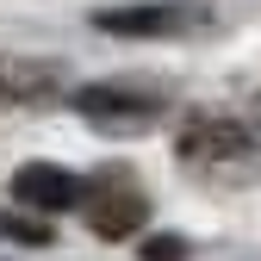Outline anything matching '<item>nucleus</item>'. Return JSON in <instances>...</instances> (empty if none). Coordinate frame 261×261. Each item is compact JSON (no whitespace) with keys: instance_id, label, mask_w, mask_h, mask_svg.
<instances>
[{"instance_id":"nucleus-1","label":"nucleus","mask_w":261,"mask_h":261,"mask_svg":"<svg viewBox=\"0 0 261 261\" xmlns=\"http://www.w3.org/2000/svg\"><path fill=\"white\" fill-rule=\"evenodd\" d=\"M81 212H87V224H93V237L124 243L130 230H143L149 199H143V187L130 180L124 168H112V174H100V180H87V187H81Z\"/></svg>"},{"instance_id":"nucleus-2","label":"nucleus","mask_w":261,"mask_h":261,"mask_svg":"<svg viewBox=\"0 0 261 261\" xmlns=\"http://www.w3.org/2000/svg\"><path fill=\"white\" fill-rule=\"evenodd\" d=\"M75 106L106 130H137V124H149L162 112V93L143 87V81H106V87H81Z\"/></svg>"},{"instance_id":"nucleus-3","label":"nucleus","mask_w":261,"mask_h":261,"mask_svg":"<svg viewBox=\"0 0 261 261\" xmlns=\"http://www.w3.org/2000/svg\"><path fill=\"white\" fill-rule=\"evenodd\" d=\"M81 174L75 168H56V162H25L13 174V193L31 205V212H75L81 205Z\"/></svg>"},{"instance_id":"nucleus-4","label":"nucleus","mask_w":261,"mask_h":261,"mask_svg":"<svg viewBox=\"0 0 261 261\" xmlns=\"http://www.w3.org/2000/svg\"><path fill=\"white\" fill-rule=\"evenodd\" d=\"M100 31H124V38H174L180 25H193L187 7L174 0H137V7H112V13H93Z\"/></svg>"},{"instance_id":"nucleus-5","label":"nucleus","mask_w":261,"mask_h":261,"mask_svg":"<svg viewBox=\"0 0 261 261\" xmlns=\"http://www.w3.org/2000/svg\"><path fill=\"white\" fill-rule=\"evenodd\" d=\"M56 62H38V56H7L0 50V106H31V100H50L56 93Z\"/></svg>"},{"instance_id":"nucleus-6","label":"nucleus","mask_w":261,"mask_h":261,"mask_svg":"<svg viewBox=\"0 0 261 261\" xmlns=\"http://www.w3.org/2000/svg\"><path fill=\"white\" fill-rule=\"evenodd\" d=\"M143 255H149V261H174V255H180V243H149Z\"/></svg>"}]
</instances>
